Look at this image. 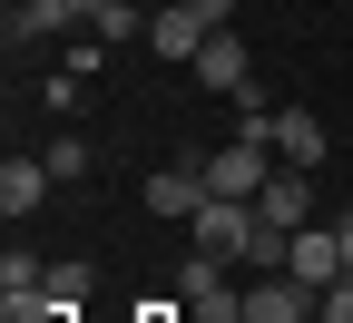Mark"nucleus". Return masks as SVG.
<instances>
[{
    "label": "nucleus",
    "mask_w": 353,
    "mask_h": 323,
    "mask_svg": "<svg viewBox=\"0 0 353 323\" xmlns=\"http://www.w3.org/2000/svg\"><path fill=\"white\" fill-rule=\"evenodd\" d=\"M226 10H236V0H167V10L148 20V50H157V59H176V69H196V50L226 30Z\"/></svg>",
    "instance_id": "obj_1"
},
{
    "label": "nucleus",
    "mask_w": 353,
    "mask_h": 323,
    "mask_svg": "<svg viewBox=\"0 0 353 323\" xmlns=\"http://www.w3.org/2000/svg\"><path fill=\"white\" fill-rule=\"evenodd\" d=\"M255 225H265V216H255L245 196H206L187 236H196V255H216V264H245V255H255Z\"/></svg>",
    "instance_id": "obj_2"
},
{
    "label": "nucleus",
    "mask_w": 353,
    "mask_h": 323,
    "mask_svg": "<svg viewBox=\"0 0 353 323\" xmlns=\"http://www.w3.org/2000/svg\"><path fill=\"white\" fill-rule=\"evenodd\" d=\"M265 176H275V147H265V137H236V147L206 157V187H216V196H245V206H255Z\"/></svg>",
    "instance_id": "obj_3"
},
{
    "label": "nucleus",
    "mask_w": 353,
    "mask_h": 323,
    "mask_svg": "<svg viewBox=\"0 0 353 323\" xmlns=\"http://www.w3.org/2000/svg\"><path fill=\"white\" fill-rule=\"evenodd\" d=\"M206 196H216V187H206V157H176V167L148 176V216H167V225H196Z\"/></svg>",
    "instance_id": "obj_4"
},
{
    "label": "nucleus",
    "mask_w": 353,
    "mask_h": 323,
    "mask_svg": "<svg viewBox=\"0 0 353 323\" xmlns=\"http://www.w3.org/2000/svg\"><path fill=\"white\" fill-rule=\"evenodd\" d=\"M255 216H265V225H285V236H294V225H314V167H285V157H275V176H265Z\"/></svg>",
    "instance_id": "obj_5"
},
{
    "label": "nucleus",
    "mask_w": 353,
    "mask_h": 323,
    "mask_svg": "<svg viewBox=\"0 0 353 323\" xmlns=\"http://www.w3.org/2000/svg\"><path fill=\"white\" fill-rule=\"evenodd\" d=\"M285 274L324 294L334 274H343V236H334V225H294V245H285Z\"/></svg>",
    "instance_id": "obj_6"
},
{
    "label": "nucleus",
    "mask_w": 353,
    "mask_h": 323,
    "mask_svg": "<svg viewBox=\"0 0 353 323\" xmlns=\"http://www.w3.org/2000/svg\"><path fill=\"white\" fill-rule=\"evenodd\" d=\"M88 20V0H10V50H39V39H59Z\"/></svg>",
    "instance_id": "obj_7"
},
{
    "label": "nucleus",
    "mask_w": 353,
    "mask_h": 323,
    "mask_svg": "<svg viewBox=\"0 0 353 323\" xmlns=\"http://www.w3.org/2000/svg\"><path fill=\"white\" fill-rule=\"evenodd\" d=\"M265 137H275V157H285V167H324V157H334V137H324L314 108H275V127H265Z\"/></svg>",
    "instance_id": "obj_8"
},
{
    "label": "nucleus",
    "mask_w": 353,
    "mask_h": 323,
    "mask_svg": "<svg viewBox=\"0 0 353 323\" xmlns=\"http://www.w3.org/2000/svg\"><path fill=\"white\" fill-rule=\"evenodd\" d=\"M50 187H59V176H50V157H10V167H0V216H39V206H50Z\"/></svg>",
    "instance_id": "obj_9"
},
{
    "label": "nucleus",
    "mask_w": 353,
    "mask_h": 323,
    "mask_svg": "<svg viewBox=\"0 0 353 323\" xmlns=\"http://www.w3.org/2000/svg\"><path fill=\"white\" fill-rule=\"evenodd\" d=\"M196 79H206V88H226V98H245V39H236V30H216L206 50H196Z\"/></svg>",
    "instance_id": "obj_10"
},
{
    "label": "nucleus",
    "mask_w": 353,
    "mask_h": 323,
    "mask_svg": "<svg viewBox=\"0 0 353 323\" xmlns=\"http://www.w3.org/2000/svg\"><path fill=\"white\" fill-rule=\"evenodd\" d=\"M88 20H99V50H128V39H148V10H138V0H88Z\"/></svg>",
    "instance_id": "obj_11"
},
{
    "label": "nucleus",
    "mask_w": 353,
    "mask_h": 323,
    "mask_svg": "<svg viewBox=\"0 0 353 323\" xmlns=\"http://www.w3.org/2000/svg\"><path fill=\"white\" fill-rule=\"evenodd\" d=\"M216 294H236V284H226V264L187 245V264H176V304H216Z\"/></svg>",
    "instance_id": "obj_12"
},
{
    "label": "nucleus",
    "mask_w": 353,
    "mask_h": 323,
    "mask_svg": "<svg viewBox=\"0 0 353 323\" xmlns=\"http://www.w3.org/2000/svg\"><path fill=\"white\" fill-rule=\"evenodd\" d=\"M0 323H79V313H69L50 284H39V294H0Z\"/></svg>",
    "instance_id": "obj_13"
},
{
    "label": "nucleus",
    "mask_w": 353,
    "mask_h": 323,
    "mask_svg": "<svg viewBox=\"0 0 353 323\" xmlns=\"http://www.w3.org/2000/svg\"><path fill=\"white\" fill-rule=\"evenodd\" d=\"M39 157H50V176H59V187H79V176L99 167V147H88V137H50Z\"/></svg>",
    "instance_id": "obj_14"
},
{
    "label": "nucleus",
    "mask_w": 353,
    "mask_h": 323,
    "mask_svg": "<svg viewBox=\"0 0 353 323\" xmlns=\"http://www.w3.org/2000/svg\"><path fill=\"white\" fill-rule=\"evenodd\" d=\"M39 284H50V264H39L30 245H10V255H0V294H39Z\"/></svg>",
    "instance_id": "obj_15"
},
{
    "label": "nucleus",
    "mask_w": 353,
    "mask_h": 323,
    "mask_svg": "<svg viewBox=\"0 0 353 323\" xmlns=\"http://www.w3.org/2000/svg\"><path fill=\"white\" fill-rule=\"evenodd\" d=\"M50 294L79 313V304H88V264H50Z\"/></svg>",
    "instance_id": "obj_16"
},
{
    "label": "nucleus",
    "mask_w": 353,
    "mask_h": 323,
    "mask_svg": "<svg viewBox=\"0 0 353 323\" xmlns=\"http://www.w3.org/2000/svg\"><path fill=\"white\" fill-rule=\"evenodd\" d=\"M314 323H353V274H334V284H324V304H314Z\"/></svg>",
    "instance_id": "obj_17"
},
{
    "label": "nucleus",
    "mask_w": 353,
    "mask_h": 323,
    "mask_svg": "<svg viewBox=\"0 0 353 323\" xmlns=\"http://www.w3.org/2000/svg\"><path fill=\"white\" fill-rule=\"evenodd\" d=\"M128 323H176V304H138V313H128Z\"/></svg>",
    "instance_id": "obj_18"
},
{
    "label": "nucleus",
    "mask_w": 353,
    "mask_h": 323,
    "mask_svg": "<svg viewBox=\"0 0 353 323\" xmlns=\"http://www.w3.org/2000/svg\"><path fill=\"white\" fill-rule=\"evenodd\" d=\"M334 236H343V274H353V216H334Z\"/></svg>",
    "instance_id": "obj_19"
},
{
    "label": "nucleus",
    "mask_w": 353,
    "mask_h": 323,
    "mask_svg": "<svg viewBox=\"0 0 353 323\" xmlns=\"http://www.w3.org/2000/svg\"><path fill=\"white\" fill-rule=\"evenodd\" d=\"M343 10H353V0H343Z\"/></svg>",
    "instance_id": "obj_20"
}]
</instances>
